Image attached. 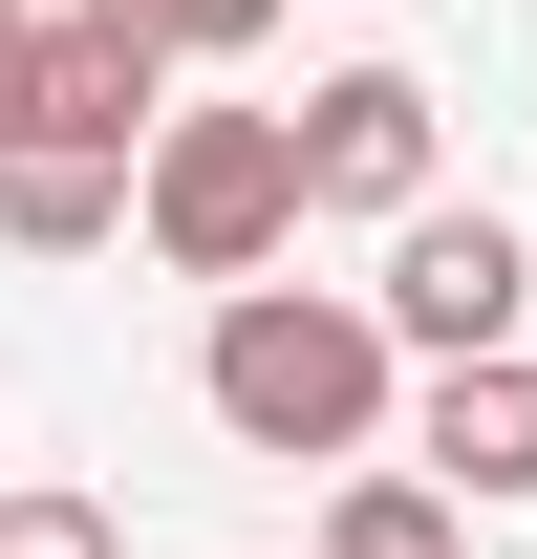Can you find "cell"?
I'll return each mask as SVG.
<instances>
[{
	"instance_id": "obj_1",
	"label": "cell",
	"mask_w": 537,
	"mask_h": 559,
	"mask_svg": "<svg viewBox=\"0 0 537 559\" xmlns=\"http://www.w3.org/2000/svg\"><path fill=\"white\" fill-rule=\"evenodd\" d=\"M194 409L237 430V452H387V409H408V345L366 323V280H215V345H194Z\"/></svg>"
},
{
	"instance_id": "obj_2",
	"label": "cell",
	"mask_w": 537,
	"mask_h": 559,
	"mask_svg": "<svg viewBox=\"0 0 537 559\" xmlns=\"http://www.w3.org/2000/svg\"><path fill=\"white\" fill-rule=\"evenodd\" d=\"M130 237L172 280H259V259H301V130L279 108H151V151H130Z\"/></svg>"
},
{
	"instance_id": "obj_3",
	"label": "cell",
	"mask_w": 537,
	"mask_h": 559,
	"mask_svg": "<svg viewBox=\"0 0 537 559\" xmlns=\"http://www.w3.org/2000/svg\"><path fill=\"white\" fill-rule=\"evenodd\" d=\"M366 323H387L408 366L516 345V323H537V237H516L494 194H408V215H387V280H366Z\"/></svg>"
},
{
	"instance_id": "obj_4",
	"label": "cell",
	"mask_w": 537,
	"mask_h": 559,
	"mask_svg": "<svg viewBox=\"0 0 537 559\" xmlns=\"http://www.w3.org/2000/svg\"><path fill=\"white\" fill-rule=\"evenodd\" d=\"M151 108H172V66L130 22H86V0L0 22V151H151Z\"/></svg>"
},
{
	"instance_id": "obj_5",
	"label": "cell",
	"mask_w": 537,
	"mask_h": 559,
	"mask_svg": "<svg viewBox=\"0 0 537 559\" xmlns=\"http://www.w3.org/2000/svg\"><path fill=\"white\" fill-rule=\"evenodd\" d=\"M279 130H301V215H366V237H387V215L430 194V86L408 66H323Z\"/></svg>"
},
{
	"instance_id": "obj_6",
	"label": "cell",
	"mask_w": 537,
	"mask_h": 559,
	"mask_svg": "<svg viewBox=\"0 0 537 559\" xmlns=\"http://www.w3.org/2000/svg\"><path fill=\"white\" fill-rule=\"evenodd\" d=\"M408 474L473 495V516H516L537 495V345H452L430 388H408Z\"/></svg>"
},
{
	"instance_id": "obj_7",
	"label": "cell",
	"mask_w": 537,
	"mask_h": 559,
	"mask_svg": "<svg viewBox=\"0 0 537 559\" xmlns=\"http://www.w3.org/2000/svg\"><path fill=\"white\" fill-rule=\"evenodd\" d=\"M0 237L22 259H108L130 237V151H0Z\"/></svg>"
},
{
	"instance_id": "obj_8",
	"label": "cell",
	"mask_w": 537,
	"mask_h": 559,
	"mask_svg": "<svg viewBox=\"0 0 537 559\" xmlns=\"http://www.w3.org/2000/svg\"><path fill=\"white\" fill-rule=\"evenodd\" d=\"M323 559H473V495L387 474V452H344V474H323Z\"/></svg>"
},
{
	"instance_id": "obj_9",
	"label": "cell",
	"mask_w": 537,
	"mask_h": 559,
	"mask_svg": "<svg viewBox=\"0 0 537 559\" xmlns=\"http://www.w3.org/2000/svg\"><path fill=\"white\" fill-rule=\"evenodd\" d=\"M86 22H130L151 66H259L279 44V0H86Z\"/></svg>"
},
{
	"instance_id": "obj_10",
	"label": "cell",
	"mask_w": 537,
	"mask_h": 559,
	"mask_svg": "<svg viewBox=\"0 0 537 559\" xmlns=\"http://www.w3.org/2000/svg\"><path fill=\"white\" fill-rule=\"evenodd\" d=\"M0 559H130L108 495H0Z\"/></svg>"
},
{
	"instance_id": "obj_11",
	"label": "cell",
	"mask_w": 537,
	"mask_h": 559,
	"mask_svg": "<svg viewBox=\"0 0 537 559\" xmlns=\"http://www.w3.org/2000/svg\"><path fill=\"white\" fill-rule=\"evenodd\" d=\"M0 22H22V0H0Z\"/></svg>"
}]
</instances>
